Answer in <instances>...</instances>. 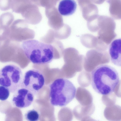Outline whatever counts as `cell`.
Returning a JSON list of instances; mask_svg holds the SVG:
<instances>
[{
    "label": "cell",
    "instance_id": "5bb4252c",
    "mask_svg": "<svg viewBox=\"0 0 121 121\" xmlns=\"http://www.w3.org/2000/svg\"><path fill=\"white\" fill-rule=\"evenodd\" d=\"M10 94V91L8 88L3 86H0V100H6L9 97Z\"/></svg>",
    "mask_w": 121,
    "mask_h": 121
},
{
    "label": "cell",
    "instance_id": "3957f363",
    "mask_svg": "<svg viewBox=\"0 0 121 121\" xmlns=\"http://www.w3.org/2000/svg\"><path fill=\"white\" fill-rule=\"evenodd\" d=\"M49 98L53 106H66L74 98L76 89L73 84L68 79L59 78L55 80L50 86Z\"/></svg>",
    "mask_w": 121,
    "mask_h": 121
},
{
    "label": "cell",
    "instance_id": "e0dca14e",
    "mask_svg": "<svg viewBox=\"0 0 121 121\" xmlns=\"http://www.w3.org/2000/svg\"><path fill=\"white\" fill-rule=\"evenodd\" d=\"M56 0V2H57V1H58L59 0Z\"/></svg>",
    "mask_w": 121,
    "mask_h": 121
},
{
    "label": "cell",
    "instance_id": "6da1fadb",
    "mask_svg": "<svg viewBox=\"0 0 121 121\" xmlns=\"http://www.w3.org/2000/svg\"><path fill=\"white\" fill-rule=\"evenodd\" d=\"M91 85L96 92L104 95L113 92L120 82L117 70L113 67L106 65H99L92 71Z\"/></svg>",
    "mask_w": 121,
    "mask_h": 121
},
{
    "label": "cell",
    "instance_id": "5b68a950",
    "mask_svg": "<svg viewBox=\"0 0 121 121\" xmlns=\"http://www.w3.org/2000/svg\"><path fill=\"white\" fill-rule=\"evenodd\" d=\"M24 56L18 42L9 38L4 41L0 46V61L2 62L11 61L19 64Z\"/></svg>",
    "mask_w": 121,
    "mask_h": 121
},
{
    "label": "cell",
    "instance_id": "4fadbf2b",
    "mask_svg": "<svg viewBox=\"0 0 121 121\" xmlns=\"http://www.w3.org/2000/svg\"><path fill=\"white\" fill-rule=\"evenodd\" d=\"M39 116L38 112L34 109L28 110L24 115L25 119L28 121H37L39 119Z\"/></svg>",
    "mask_w": 121,
    "mask_h": 121
},
{
    "label": "cell",
    "instance_id": "2e32d148",
    "mask_svg": "<svg viewBox=\"0 0 121 121\" xmlns=\"http://www.w3.org/2000/svg\"><path fill=\"white\" fill-rule=\"evenodd\" d=\"M106 0H91L93 3L100 4L103 3Z\"/></svg>",
    "mask_w": 121,
    "mask_h": 121
},
{
    "label": "cell",
    "instance_id": "277c9868",
    "mask_svg": "<svg viewBox=\"0 0 121 121\" xmlns=\"http://www.w3.org/2000/svg\"><path fill=\"white\" fill-rule=\"evenodd\" d=\"M22 71L13 65H6L0 70V85L8 88L12 93L21 87L23 77Z\"/></svg>",
    "mask_w": 121,
    "mask_h": 121
},
{
    "label": "cell",
    "instance_id": "8992f818",
    "mask_svg": "<svg viewBox=\"0 0 121 121\" xmlns=\"http://www.w3.org/2000/svg\"><path fill=\"white\" fill-rule=\"evenodd\" d=\"M45 79L39 70L32 69L26 72L23 76L21 87L26 88L35 95L44 86Z\"/></svg>",
    "mask_w": 121,
    "mask_h": 121
},
{
    "label": "cell",
    "instance_id": "30bf717a",
    "mask_svg": "<svg viewBox=\"0 0 121 121\" xmlns=\"http://www.w3.org/2000/svg\"><path fill=\"white\" fill-rule=\"evenodd\" d=\"M77 6L76 3L74 0H62L59 3L58 10L61 15L68 16L75 12Z\"/></svg>",
    "mask_w": 121,
    "mask_h": 121
},
{
    "label": "cell",
    "instance_id": "52a82bcc",
    "mask_svg": "<svg viewBox=\"0 0 121 121\" xmlns=\"http://www.w3.org/2000/svg\"><path fill=\"white\" fill-rule=\"evenodd\" d=\"M14 93L12 102L13 105L18 108L28 107L31 104L34 100L35 95L26 88L20 87Z\"/></svg>",
    "mask_w": 121,
    "mask_h": 121
},
{
    "label": "cell",
    "instance_id": "9c48e42d",
    "mask_svg": "<svg viewBox=\"0 0 121 121\" xmlns=\"http://www.w3.org/2000/svg\"><path fill=\"white\" fill-rule=\"evenodd\" d=\"M109 53L112 63L115 65H121V40L118 39L114 40L110 44Z\"/></svg>",
    "mask_w": 121,
    "mask_h": 121
},
{
    "label": "cell",
    "instance_id": "ba28073f",
    "mask_svg": "<svg viewBox=\"0 0 121 121\" xmlns=\"http://www.w3.org/2000/svg\"><path fill=\"white\" fill-rule=\"evenodd\" d=\"M82 12L83 18L88 21L98 14L97 7L93 3L91 0H77Z\"/></svg>",
    "mask_w": 121,
    "mask_h": 121
},
{
    "label": "cell",
    "instance_id": "7c38bea8",
    "mask_svg": "<svg viewBox=\"0 0 121 121\" xmlns=\"http://www.w3.org/2000/svg\"><path fill=\"white\" fill-rule=\"evenodd\" d=\"M14 20V17L11 13L7 12L0 16V27L4 28H9Z\"/></svg>",
    "mask_w": 121,
    "mask_h": 121
},
{
    "label": "cell",
    "instance_id": "8fae6325",
    "mask_svg": "<svg viewBox=\"0 0 121 121\" xmlns=\"http://www.w3.org/2000/svg\"><path fill=\"white\" fill-rule=\"evenodd\" d=\"M109 4V11L114 19L121 18V0H107Z\"/></svg>",
    "mask_w": 121,
    "mask_h": 121
},
{
    "label": "cell",
    "instance_id": "7a4b0ae2",
    "mask_svg": "<svg viewBox=\"0 0 121 121\" xmlns=\"http://www.w3.org/2000/svg\"><path fill=\"white\" fill-rule=\"evenodd\" d=\"M21 47L26 57L35 65H43L51 62L54 58L53 46L31 39L23 41Z\"/></svg>",
    "mask_w": 121,
    "mask_h": 121
},
{
    "label": "cell",
    "instance_id": "9a60e30c",
    "mask_svg": "<svg viewBox=\"0 0 121 121\" xmlns=\"http://www.w3.org/2000/svg\"><path fill=\"white\" fill-rule=\"evenodd\" d=\"M11 8V0H0V9L2 11Z\"/></svg>",
    "mask_w": 121,
    "mask_h": 121
}]
</instances>
